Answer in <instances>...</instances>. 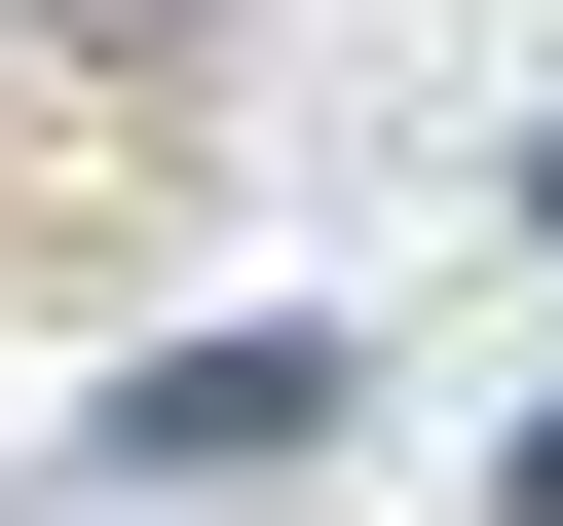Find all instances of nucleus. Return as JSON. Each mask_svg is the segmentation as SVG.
Instances as JSON below:
<instances>
[{
  "mask_svg": "<svg viewBox=\"0 0 563 526\" xmlns=\"http://www.w3.org/2000/svg\"><path fill=\"white\" fill-rule=\"evenodd\" d=\"M263 451H339V339H151L113 376V489H263Z\"/></svg>",
  "mask_w": 563,
  "mask_h": 526,
  "instance_id": "nucleus-1",
  "label": "nucleus"
},
{
  "mask_svg": "<svg viewBox=\"0 0 563 526\" xmlns=\"http://www.w3.org/2000/svg\"><path fill=\"white\" fill-rule=\"evenodd\" d=\"M526 526H563V414H526Z\"/></svg>",
  "mask_w": 563,
  "mask_h": 526,
  "instance_id": "nucleus-2",
  "label": "nucleus"
},
{
  "mask_svg": "<svg viewBox=\"0 0 563 526\" xmlns=\"http://www.w3.org/2000/svg\"><path fill=\"white\" fill-rule=\"evenodd\" d=\"M526 226H563V151H526Z\"/></svg>",
  "mask_w": 563,
  "mask_h": 526,
  "instance_id": "nucleus-3",
  "label": "nucleus"
}]
</instances>
